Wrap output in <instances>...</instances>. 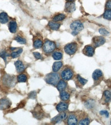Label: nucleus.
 <instances>
[{
  "mask_svg": "<svg viewBox=\"0 0 111 125\" xmlns=\"http://www.w3.org/2000/svg\"><path fill=\"white\" fill-rule=\"evenodd\" d=\"M60 77L58 74L56 72L47 74L45 78V82L50 85L54 86H56L59 82Z\"/></svg>",
  "mask_w": 111,
  "mask_h": 125,
  "instance_id": "nucleus-1",
  "label": "nucleus"
},
{
  "mask_svg": "<svg viewBox=\"0 0 111 125\" xmlns=\"http://www.w3.org/2000/svg\"><path fill=\"white\" fill-rule=\"evenodd\" d=\"M56 48V44L55 43L52 42L47 40L44 43L43 47V49L44 52L49 54L54 51Z\"/></svg>",
  "mask_w": 111,
  "mask_h": 125,
  "instance_id": "nucleus-2",
  "label": "nucleus"
},
{
  "mask_svg": "<svg viewBox=\"0 0 111 125\" xmlns=\"http://www.w3.org/2000/svg\"><path fill=\"white\" fill-rule=\"evenodd\" d=\"M78 46L77 43L73 42L66 45L64 48L65 53L69 55H73L75 54L77 50Z\"/></svg>",
  "mask_w": 111,
  "mask_h": 125,
  "instance_id": "nucleus-3",
  "label": "nucleus"
},
{
  "mask_svg": "<svg viewBox=\"0 0 111 125\" xmlns=\"http://www.w3.org/2000/svg\"><path fill=\"white\" fill-rule=\"evenodd\" d=\"M74 75V72L69 68H65L61 73V77L64 81H69L72 79Z\"/></svg>",
  "mask_w": 111,
  "mask_h": 125,
  "instance_id": "nucleus-4",
  "label": "nucleus"
},
{
  "mask_svg": "<svg viewBox=\"0 0 111 125\" xmlns=\"http://www.w3.org/2000/svg\"><path fill=\"white\" fill-rule=\"evenodd\" d=\"M11 105V102L9 99H6V98H3V99H1L0 100V110H6L10 108Z\"/></svg>",
  "mask_w": 111,
  "mask_h": 125,
  "instance_id": "nucleus-5",
  "label": "nucleus"
},
{
  "mask_svg": "<svg viewBox=\"0 0 111 125\" xmlns=\"http://www.w3.org/2000/svg\"><path fill=\"white\" fill-rule=\"evenodd\" d=\"M92 41L94 47H98L105 43V39L102 37H95L92 39Z\"/></svg>",
  "mask_w": 111,
  "mask_h": 125,
  "instance_id": "nucleus-6",
  "label": "nucleus"
},
{
  "mask_svg": "<svg viewBox=\"0 0 111 125\" xmlns=\"http://www.w3.org/2000/svg\"><path fill=\"white\" fill-rule=\"evenodd\" d=\"M70 27L71 29L74 31H81L84 28V26L83 24L80 21H76L73 22V23L70 24Z\"/></svg>",
  "mask_w": 111,
  "mask_h": 125,
  "instance_id": "nucleus-7",
  "label": "nucleus"
},
{
  "mask_svg": "<svg viewBox=\"0 0 111 125\" xmlns=\"http://www.w3.org/2000/svg\"><path fill=\"white\" fill-rule=\"evenodd\" d=\"M83 53L87 56H93L95 53L94 48L90 45L86 46L82 51Z\"/></svg>",
  "mask_w": 111,
  "mask_h": 125,
  "instance_id": "nucleus-8",
  "label": "nucleus"
},
{
  "mask_svg": "<svg viewBox=\"0 0 111 125\" xmlns=\"http://www.w3.org/2000/svg\"><path fill=\"white\" fill-rule=\"evenodd\" d=\"M15 80L14 78L9 75H6L4 78V83L8 86H14L15 85Z\"/></svg>",
  "mask_w": 111,
  "mask_h": 125,
  "instance_id": "nucleus-9",
  "label": "nucleus"
},
{
  "mask_svg": "<svg viewBox=\"0 0 111 125\" xmlns=\"http://www.w3.org/2000/svg\"><path fill=\"white\" fill-rule=\"evenodd\" d=\"M67 118V114L65 112H61L60 114L56 116L54 118H53L51 120V122L55 123H58L62 121L63 120Z\"/></svg>",
  "mask_w": 111,
  "mask_h": 125,
  "instance_id": "nucleus-10",
  "label": "nucleus"
},
{
  "mask_svg": "<svg viewBox=\"0 0 111 125\" xmlns=\"http://www.w3.org/2000/svg\"><path fill=\"white\" fill-rule=\"evenodd\" d=\"M103 77V73L102 71L99 69H96L94 72L93 73L92 77L93 79L95 82V83L98 82L99 81V79L102 78Z\"/></svg>",
  "mask_w": 111,
  "mask_h": 125,
  "instance_id": "nucleus-11",
  "label": "nucleus"
},
{
  "mask_svg": "<svg viewBox=\"0 0 111 125\" xmlns=\"http://www.w3.org/2000/svg\"><path fill=\"white\" fill-rule=\"evenodd\" d=\"M68 105L64 102H61L56 106V109L59 112H63L68 109Z\"/></svg>",
  "mask_w": 111,
  "mask_h": 125,
  "instance_id": "nucleus-12",
  "label": "nucleus"
},
{
  "mask_svg": "<svg viewBox=\"0 0 111 125\" xmlns=\"http://www.w3.org/2000/svg\"><path fill=\"white\" fill-rule=\"evenodd\" d=\"M33 114L34 117L38 119H41L42 118L44 115L42 110H41V108H40V107H36L35 109L33 111Z\"/></svg>",
  "mask_w": 111,
  "mask_h": 125,
  "instance_id": "nucleus-13",
  "label": "nucleus"
},
{
  "mask_svg": "<svg viewBox=\"0 0 111 125\" xmlns=\"http://www.w3.org/2000/svg\"><path fill=\"white\" fill-rule=\"evenodd\" d=\"M15 65L16 68V70L17 71V72L18 73H21L23 72V71L25 69V66L23 64L21 61H17L15 62Z\"/></svg>",
  "mask_w": 111,
  "mask_h": 125,
  "instance_id": "nucleus-14",
  "label": "nucleus"
},
{
  "mask_svg": "<svg viewBox=\"0 0 111 125\" xmlns=\"http://www.w3.org/2000/svg\"><path fill=\"white\" fill-rule=\"evenodd\" d=\"M76 7H75V3L68 2L66 3L65 5V10L68 12H73L75 10Z\"/></svg>",
  "mask_w": 111,
  "mask_h": 125,
  "instance_id": "nucleus-15",
  "label": "nucleus"
},
{
  "mask_svg": "<svg viewBox=\"0 0 111 125\" xmlns=\"http://www.w3.org/2000/svg\"><path fill=\"white\" fill-rule=\"evenodd\" d=\"M78 123V119L76 116L71 114L68 119V124L69 125H76Z\"/></svg>",
  "mask_w": 111,
  "mask_h": 125,
  "instance_id": "nucleus-16",
  "label": "nucleus"
},
{
  "mask_svg": "<svg viewBox=\"0 0 111 125\" xmlns=\"http://www.w3.org/2000/svg\"><path fill=\"white\" fill-rule=\"evenodd\" d=\"M67 86V84L64 80H60L57 85V88L59 91H64Z\"/></svg>",
  "mask_w": 111,
  "mask_h": 125,
  "instance_id": "nucleus-17",
  "label": "nucleus"
},
{
  "mask_svg": "<svg viewBox=\"0 0 111 125\" xmlns=\"http://www.w3.org/2000/svg\"><path fill=\"white\" fill-rule=\"evenodd\" d=\"M17 24L16 21H12L9 24V30L10 32L12 33H15L17 31Z\"/></svg>",
  "mask_w": 111,
  "mask_h": 125,
  "instance_id": "nucleus-18",
  "label": "nucleus"
},
{
  "mask_svg": "<svg viewBox=\"0 0 111 125\" xmlns=\"http://www.w3.org/2000/svg\"><path fill=\"white\" fill-rule=\"evenodd\" d=\"M63 66L62 62H55L52 65V71L54 72H57L58 71L62 68Z\"/></svg>",
  "mask_w": 111,
  "mask_h": 125,
  "instance_id": "nucleus-19",
  "label": "nucleus"
},
{
  "mask_svg": "<svg viewBox=\"0 0 111 125\" xmlns=\"http://www.w3.org/2000/svg\"><path fill=\"white\" fill-rule=\"evenodd\" d=\"M8 16L6 13L3 12L0 13V23L2 24H6L8 22Z\"/></svg>",
  "mask_w": 111,
  "mask_h": 125,
  "instance_id": "nucleus-20",
  "label": "nucleus"
},
{
  "mask_svg": "<svg viewBox=\"0 0 111 125\" xmlns=\"http://www.w3.org/2000/svg\"><path fill=\"white\" fill-rule=\"evenodd\" d=\"M77 82L78 84V85L80 87H83V86L85 85L86 83L87 82V80L82 78L80 77V75H77L76 77Z\"/></svg>",
  "mask_w": 111,
  "mask_h": 125,
  "instance_id": "nucleus-21",
  "label": "nucleus"
},
{
  "mask_svg": "<svg viewBox=\"0 0 111 125\" xmlns=\"http://www.w3.org/2000/svg\"><path fill=\"white\" fill-rule=\"evenodd\" d=\"M60 99L62 101H67L69 99L70 95L68 92L62 91H61L60 93Z\"/></svg>",
  "mask_w": 111,
  "mask_h": 125,
  "instance_id": "nucleus-22",
  "label": "nucleus"
},
{
  "mask_svg": "<svg viewBox=\"0 0 111 125\" xmlns=\"http://www.w3.org/2000/svg\"><path fill=\"white\" fill-rule=\"evenodd\" d=\"M48 26L50 28L53 30H58L60 27V24L56 23L54 21L50 22L48 23Z\"/></svg>",
  "mask_w": 111,
  "mask_h": 125,
  "instance_id": "nucleus-23",
  "label": "nucleus"
},
{
  "mask_svg": "<svg viewBox=\"0 0 111 125\" xmlns=\"http://www.w3.org/2000/svg\"><path fill=\"white\" fill-rule=\"evenodd\" d=\"M33 46H34V47L35 49L40 48L43 46V42L42 41L41 39H37L34 41Z\"/></svg>",
  "mask_w": 111,
  "mask_h": 125,
  "instance_id": "nucleus-24",
  "label": "nucleus"
},
{
  "mask_svg": "<svg viewBox=\"0 0 111 125\" xmlns=\"http://www.w3.org/2000/svg\"><path fill=\"white\" fill-rule=\"evenodd\" d=\"M103 96L104 97V101L106 103L111 101V92L108 90H105L103 92Z\"/></svg>",
  "mask_w": 111,
  "mask_h": 125,
  "instance_id": "nucleus-25",
  "label": "nucleus"
},
{
  "mask_svg": "<svg viewBox=\"0 0 111 125\" xmlns=\"http://www.w3.org/2000/svg\"><path fill=\"white\" fill-rule=\"evenodd\" d=\"M52 56L53 57V59H54L55 60L58 61L62 59L63 55H62V53L60 52L55 51L52 53Z\"/></svg>",
  "mask_w": 111,
  "mask_h": 125,
  "instance_id": "nucleus-26",
  "label": "nucleus"
},
{
  "mask_svg": "<svg viewBox=\"0 0 111 125\" xmlns=\"http://www.w3.org/2000/svg\"><path fill=\"white\" fill-rule=\"evenodd\" d=\"M65 18V16L62 13H60L54 16V18H53V21L57 22H59L63 20Z\"/></svg>",
  "mask_w": 111,
  "mask_h": 125,
  "instance_id": "nucleus-27",
  "label": "nucleus"
},
{
  "mask_svg": "<svg viewBox=\"0 0 111 125\" xmlns=\"http://www.w3.org/2000/svg\"><path fill=\"white\" fill-rule=\"evenodd\" d=\"M27 79V77L24 74H21L17 76V80L19 83H24L26 82Z\"/></svg>",
  "mask_w": 111,
  "mask_h": 125,
  "instance_id": "nucleus-28",
  "label": "nucleus"
},
{
  "mask_svg": "<svg viewBox=\"0 0 111 125\" xmlns=\"http://www.w3.org/2000/svg\"><path fill=\"white\" fill-rule=\"evenodd\" d=\"M103 17L104 19L106 20H111V10H106L104 13Z\"/></svg>",
  "mask_w": 111,
  "mask_h": 125,
  "instance_id": "nucleus-29",
  "label": "nucleus"
},
{
  "mask_svg": "<svg viewBox=\"0 0 111 125\" xmlns=\"http://www.w3.org/2000/svg\"><path fill=\"white\" fill-rule=\"evenodd\" d=\"M22 52H23V50L22 49H19L16 52H13L11 54V56L13 59H15V58L19 56Z\"/></svg>",
  "mask_w": 111,
  "mask_h": 125,
  "instance_id": "nucleus-30",
  "label": "nucleus"
},
{
  "mask_svg": "<svg viewBox=\"0 0 111 125\" xmlns=\"http://www.w3.org/2000/svg\"><path fill=\"white\" fill-rule=\"evenodd\" d=\"M15 39L17 42H18L19 43L21 44H25L26 43V41L25 39L19 36H17L15 38Z\"/></svg>",
  "mask_w": 111,
  "mask_h": 125,
  "instance_id": "nucleus-31",
  "label": "nucleus"
},
{
  "mask_svg": "<svg viewBox=\"0 0 111 125\" xmlns=\"http://www.w3.org/2000/svg\"><path fill=\"white\" fill-rule=\"evenodd\" d=\"M90 123V119L89 118H84L82 120H81L79 122V125H88Z\"/></svg>",
  "mask_w": 111,
  "mask_h": 125,
  "instance_id": "nucleus-32",
  "label": "nucleus"
},
{
  "mask_svg": "<svg viewBox=\"0 0 111 125\" xmlns=\"http://www.w3.org/2000/svg\"><path fill=\"white\" fill-rule=\"evenodd\" d=\"M8 56V53L5 50H3L0 52V57H2L5 62L6 61V58Z\"/></svg>",
  "mask_w": 111,
  "mask_h": 125,
  "instance_id": "nucleus-33",
  "label": "nucleus"
},
{
  "mask_svg": "<svg viewBox=\"0 0 111 125\" xmlns=\"http://www.w3.org/2000/svg\"><path fill=\"white\" fill-rule=\"evenodd\" d=\"M99 32L101 34L103 35H108L110 34L109 31H108L105 29H104V28L100 29L99 30Z\"/></svg>",
  "mask_w": 111,
  "mask_h": 125,
  "instance_id": "nucleus-34",
  "label": "nucleus"
},
{
  "mask_svg": "<svg viewBox=\"0 0 111 125\" xmlns=\"http://www.w3.org/2000/svg\"><path fill=\"white\" fill-rule=\"evenodd\" d=\"M33 55L34 56V57L37 60H39V59H42V56L41 55V54L39 52H34L33 53Z\"/></svg>",
  "mask_w": 111,
  "mask_h": 125,
  "instance_id": "nucleus-35",
  "label": "nucleus"
},
{
  "mask_svg": "<svg viewBox=\"0 0 111 125\" xmlns=\"http://www.w3.org/2000/svg\"><path fill=\"white\" fill-rule=\"evenodd\" d=\"M100 114L101 115H104L106 117H109V113L106 110H102L100 112Z\"/></svg>",
  "mask_w": 111,
  "mask_h": 125,
  "instance_id": "nucleus-36",
  "label": "nucleus"
},
{
  "mask_svg": "<svg viewBox=\"0 0 111 125\" xmlns=\"http://www.w3.org/2000/svg\"><path fill=\"white\" fill-rule=\"evenodd\" d=\"M36 94L37 93L35 91H33L29 95V97L30 98V99H35V97H36Z\"/></svg>",
  "mask_w": 111,
  "mask_h": 125,
  "instance_id": "nucleus-37",
  "label": "nucleus"
},
{
  "mask_svg": "<svg viewBox=\"0 0 111 125\" xmlns=\"http://www.w3.org/2000/svg\"><path fill=\"white\" fill-rule=\"evenodd\" d=\"M106 8L108 10H111V0H109L106 3Z\"/></svg>",
  "mask_w": 111,
  "mask_h": 125,
  "instance_id": "nucleus-38",
  "label": "nucleus"
},
{
  "mask_svg": "<svg viewBox=\"0 0 111 125\" xmlns=\"http://www.w3.org/2000/svg\"><path fill=\"white\" fill-rule=\"evenodd\" d=\"M72 34L73 35H77V34H78V31H74L73 32H72Z\"/></svg>",
  "mask_w": 111,
  "mask_h": 125,
  "instance_id": "nucleus-39",
  "label": "nucleus"
},
{
  "mask_svg": "<svg viewBox=\"0 0 111 125\" xmlns=\"http://www.w3.org/2000/svg\"><path fill=\"white\" fill-rule=\"evenodd\" d=\"M66 1H68V2H72L74 1L75 0H66Z\"/></svg>",
  "mask_w": 111,
  "mask_h": 125,
  "instance_id": "nucleus-40",
  "label": "nucleus"
},
{
  "mask_svg": "<svg viewBox=\"0 0 111 125\" xmlns=\"http://www.w3.org/2000/svg\"><path fill=\"white\" fill-rule=\"evenodd\" d=\"M17 1H19V0H17Z\"/></svg>",
  "mask_w": 111,
  "mask_h": 125,
  "instance_id": "nucleus-41",
  "label": "nucleus"
},
{
  "mask_svg": "<svg viewBox=\"0 0 111 125\" xmlns=\"http://www.w3.org/2000/svg\"><path fill=\"white\" fill-rule=\"evenodd\" d=\"M37 1H39V0H37Z\"/></svg>",
  "mask_w": 111,
  "mask_h": 125,
  "instance_id": "nucleus-42",
  "label": "nucleus"
}]
</instances>
